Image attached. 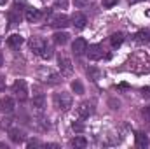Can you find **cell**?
I'll return each mask as SVG.
<instances>
[{
  "label": "cell",
  "instance_id": "obj_1",
  "mask_svg": "<svg viewBox=\"0 0 150 149\" xmlns=\"http://www.w3.org/2000/svg\"><path fill=\"white\" fill-rule=\"evenodd\" d=\"M52 102H54V107L56 109H59V111H68L70 107H72V95L70 93H65V91H61V93H56L54 97H52Z\"/></svg>",
  "mask_w": 150,
  "mask_h": 149
},
{
  "label": "cell",
  "instance_id": "obj_2",
  "mask_svg": "<svg viewBox=\"0 0 150 149\" xmlns=\"http://www.w3.org/2000/svg\"><path fill=\"white\" fill-rule=\"evenodd\" d=\"M12 93L19 98V100H26L28 98V88H26V82L23 79H18L14 84H12Z\"/></svg>",
  "mask_w": 150,
  "mask_h": 149
},
{
  "label": "cell",
  "instance_id": "obj_3",
  "mask_svg": "<svg viewBox=\"0 0 150 149\" xmlns=\"http://www.w3.org/2000/svg\"><path fill=\"white\" fill-rule=\"evenodd\" d=\"M58 67H59V70H61V75H72L74 74L72 60L67 58V56H59V58H58Z\"/></svg>",
  "mask_w": 150,
  "mask_h": 149
},
{
  "label": "cell",
  "instance_id": "obj_4",
  "mask_svg": "<svg viewBox=\"0 0 150 149\" xmlns=\"http://www.w3.org/2000/svg\"><path fill=\"white\" fill-rule=\"evenodd\" d=\"M49 25L54 27V28H65V27L70 25V19L65 14H56V16H51L49 18Z\"/></svg>",
  "mask_w": 150,
  "mask_h": 149
},
{
  "label": "cell",
  "instance_id": "obj_5",
  "mask_svg": "<svg viewBox=\"0 0 150 149\" xmlns=\"http://www.w3.org/2000/svg\"><path fill=\"white\" fill-rule=\"evenodd\" d=\"M86 53H87L89 60H93V62H98V60L103 58V47H101L100 44H93V46H89Z\"/></svg>",
  "mask_w": 150,
  "mask_h": 149
},
{
  "label": "cell",
  "instance_id": "obj_6",
  "mask_svg": "<svg viewBox=\"0 0 150 149\" xmlns=\"http://www.w3.org/2000/svg\"><path fill=\"white\" fill-rule=\"evenodd\" d=\"M40 79L42 81H45V82H49V84H58V82H61V75H58V74H54L52 70H40Z\"/></svg>",
  "mask_w": 150,
  "mask_h": 149
},
{
  "label": "cell",
  "instance_id": "obj_7",
  "mask_svg": "<svg viewBox=\"0 0 150 149\" xmlns=\"http://www.w3.org/2000/svg\"><path fill=\"white\" fill-rule=\"evenodd\" d=\"M47 44H45V40L44 39H40V37H33L32 40H30V49L35 53V54H42V51H44V47H45Z\"/></svg>",
  "mask_w": 150,
  "mask_h": 149
},
{
  "label": "cell",
  "instance_id": "obj_8",
  "mask_svg": "<svg viewBox=\"0 0 150 149\" xmlns=\"http://www.w3.org/2000/svg\"><path fill=\"white\" fill-rule=\"evenodd\" d=\"M93 114V105L89 104V102H84V104H80L79 107H77V116H79V119H86V117H89Z\"/></svg>",
  "mask_w": 150,
  "mask_h": 149
},
{
  "label": "cell",
  "instance_id": "obj_9",
  "mask_svg": "<svg viewBox=\"0 0 150 149\" xmlns=\"http://www.w3.org/2000/svg\"><path fill=\"white\" fill-rule=\"evenodd\" d=\"M9 139L14 144H21V142H25V132L19 128H9Z\"/></svg>",
  "mask_w": 150,
  "mask_h": 149
},
{
  "label": "cell",
  "instance_id": "obj_10",
  "mask_svg": "<svg viewBox=\"0 0 150 149\" xmlns=\"http://www.w3.org/2000/svg\"><path fill=\"white\" fill-rule=\"evenodd\" d=\"M72 51H74V54L80 56L82 53L87 51V42H86L84 39H75L74 44H72Z\"/></svg>",
  "mask_w": 150,
  "mask_h": 149
},
{
  "label": "cell",
  "instance_id": "obj_11",
  "mask_svg": "<svg viewBox=\"0 0 150 149\" xmlns=\"http://www.w3.org/2000/svg\"><path fill=\"white\" fill-rule=\"evenodd\" d=\"M14 111V100L11 97H5V98H0V112L4 114H11Z\"/></svg>",
  "mask_w": 150,
  "mask_h": 149
},
{
  "label": "cell",
  "instance_id": "obj_12",
  "mask_svg": "<svg viewBox=\"0 0 150 149\" xmlns=\"http://www.w3.org/2000/svg\"><path fill=\"white\" fill-rule=\"evenodd\" d=\"M25 19H26L28 23H38V21L42 19V12H40L38 9H26Z\"/></svg>",
  "mask_w": 150,
  "mask_h": 149
},
{
  "label": "cell",
  "instance_id": "obj_13",
  "mask_svg": "<svg viewBox=\"0 0 150 149\" xmlns=\"http://www.w3.org/2000/svg\"><path fill=\"white\" fill-rule=\"evenodd\" d=\"M72 25H74L75 28H79V30H82L84 27H86V23H87V18L82 14V12H75L74 16H72Z\"/></svg>",
  "mask_w": 150,
  "mask_h": 149
},
{
  "label": "cell",
  "instance_id": "obj_14",
  "mask_svg": "<svg viewBox=\"0 0 150 149\" xmlns=\"http://www.w3.org/2000/svg\"><path fill=\"white\" fill-rule=\"evenodd\" d=\"M7 18H9V23H11V25H19V23H21V12H19L18 5H14V9L9 11Z\"/></svg>",
  "mask_w": 150,
  "mask_h": 149
},
{
  "label": "cell",
  "instance_id": "obj_15",
  "mask_svg": "<svg viewBox=\"0 0 150 149\" xmlns=\"http://www.w3.org/2000/svg\"><path fill=\"white\" fill-rule=\"evenodd\" d=\"M23 42H25V39L21 37L19 34H14V35L7 37V46H9V47H12V49H18Z\"/></svg>",
  "mask_w": 150,
  "mask_h": 149
},
{
  "label": "cell",
  "instance_id": "obj_16",
  "mask_svg": "<svg viewBox=\"0 0 150 149\" xmlns=\"http://www.w3.org/2000/svg\"><path fill=\"white\" fill-rule=\"evenodd\" d=\"M134 139H136V146H138V148H149L150 140L143 132H136V133H134Z\"/></svg>",
  "mask_w": 150,
  "mask_h": 149
},
{
  "label": "cell",
  "instance_id": "obj_17",
  "mask_svg": "<svg viewBox=\"0 0 150 149\" xmlns=\"http://www.w3.org/2000/svg\"><path fill=\"white\" fill-rule=\"evenodd\" d=\"M70 146L72 148H75V149H82V148H86L87 146V139L86 137H74L72 140H70Z\"/></svg>",
  "mask_w": 150,
  "mask_h": 149
},
{
  "label": "cell",
  "instance_id": "obj_18",
  "mask_svg": "<svg viewBox=\"0 0 150 149\" xmlns=\"http://www.w3.org/2000/svg\"><path fill=\"white\" fill-rule=\"evenodd\" d=\"M44 105H45V97H44V95H37V97H33V100H32V107H35L37 111H42Z\"/></svg>",
  "mask_w": 150,
  "mask_h": 149
},
{
  "label": "cell",
  "instance_id": "obj_19",
  "mask_svg": "<svg viewBox=\"0 0 150 149\" xmlns=\"http://www.w3.org/2000/svg\"><path fill=\"white\" fill-rule=\"evenodd\" d=\"M52 37H54V42H56V44L63 46V44H67V42H68V37H70V35H68L67 32H56Z\"/></svg>",
  "mask_w": 150,
  "mask_h": 149
},
{
  "label": "cell",
  "instance_id": "obj_20",
  "mask_svg": "<svg viewBox=\"0 0 150 149\" xmlns=\"http://www.w3.org/2000/svg\"><path fill=\"white\" fill-rule=\"evenodd\" d=\"M86 74H87V77H89L91 81H98V79L101 77V70H100V69H96V67H89Z\"/></svg>",
  "mask_w": 150,
  "mask_h": 149
},
{
  "label": "cell",
  "instance_id": "obj_21",
  "mask_svg": "<svg viewBox=\"0 0 150 149\" xmlns=\"http://www.w3.org/2000/svg\"><path fill=\"white\" fill-rule=\"evenodd\" d=\"M136 40L142 42V44L150 42V30H140V32L136 34Z\"/></svg>",
  "mask_w": 150,
  "mask_h": 149
},
{
  "label": "cell",
  "instance_id": "obj_22",
  "mask_svg": "<svg viewBox=\"0 0 150 149\" xmlns=\"http://www.w3.org/2000/svg\"><path fill=\"white\" fill-rule=\"evenodd\" d=\"M122 42H124V35H122V34H113L112 37H110V44H112V47H119Z\"/></svg>",
  "mask_w": 150,
  "mask_h": 149
},
{
  "label": "cell",
  "instance_id": "obj_23",
  "mask_svg": "<svg viewBox=\"0 0 150 149\" xmlns=\"http://www.w3.org/2000/svg\"><path fill=\"white\" fill-rule=\"evenodd\" d=\"M35 126H37L38 130H47L49 128V121L45 119V117H35Z\"/></svg>",
  "mask_w": 150,
  "mask_h": 149
},
{
  "label": "cell",
  "instance_id": "obj_24",
  "mask_svg": "<svg viewBox=\"0 0 150 149\" xmlns=\"http://www.w3.org/2000/svg\"><path fill=\"white\" fill-rule=\"evenodd\" d=\"M52 54H54V51H52V47H49V46H45L40 56H42L44 60H51V58H52Z\"/></svg>",
  "mask_w": 150,
  "mask_h": 149
},
{
  "label": "cell",
  "instance_id": "obj_25",
  "mask_svg": "<svg viewBox=\"0 0 150 149\" xmlns=\"http://www.w3.org/2000/svg\"><path fill=\"white\" fill-rule=\"evenodd\" d=\"M72 90L75 91V95H82L84 93V86L80 84V81H74L72 82Z\"/></svg>",
  "mask_w": 150,
  "mask_h": 149
},
{
  "label": "cell",
  "instance_id": "obj_26",
  "mask_svg": "<svg viewBox=\"0 0 150 149\" xmlns=\"http://www.w3.org/2000/svg\"><path fill=\"white\" fill-rule=\"evenodd\" d=\"M75 7H86V5H89V0H74Z\"/></svg>",
  "mask_w": 150,
  "mask_h": 149
},
{
  "label": "cell",
  "instance_id": "obj_27",
  "mask_svg": "<svg viewBox=\"0 0 150 149\" xmlns=\"http://www.w3.org/2000/svg\"><path fill=\"white\" fill-rule=\"evenodd\" d=\"M117 2H119V0H101L103 7H113V5H115Z\"/></svg>",
  "mask_w": 150,
  "mask_h": 149
},
{
  "label": "cell",
  "instance_id": "obj_28",
  "mask_svg": "<svg viewBox=\"0 0 150 149\" xmlns=\"http://www.w3.org/2000/svg\"><path fill=\"white\" fill-rule=\"evenodd\" d=\"M142 114H143V117H145L147 121H150V107H145V109H143V112H142Z\"/></svg>",
  "mask_w": 150,
  "mask_h": 149
},
{
  "label": "cell",
  "instance_id": "obj_29",
  "mask_svg": "<svg viewBox=\"0 0 150 149\" xmlns=\"http://www.w3.org/2000/svg\"><path fill=\"white\" fill-rule=\"evenodd\" d=\"M142 95L147 97V98H150V88H143V90H142Z\"/></svg>",
  "mask_w": 150,
  "mask_h": 149
},
{
  "label": "cell",
  "instance_id": "obj_30",
  "mask_svg": "<svg viewBox=\"0 0 150 149\" xmlns=\"http://www.w3.org/2000/svg\"><path fill=\"white\" fill-rule=\"evenodd\" d=\"M4 88H5V77H2V75H0V91H2Z\"/></svg>",
  "mask_w": 150,
  "mask_h": 149
},
{
  "label": "cell",
  "instance_id": "obj_31",
  "mask_svg": "<svg viewBox=\"0 0 150 149\" xmlns=\"http://www.w3.org/2000/svg\"><path fill=\"white\" fill-rule=\"evenodd\" d=\"M33 146H40V142L38 140H30L28 142V148H33Z\"/></svg>",
  "mask_w": 150,
  "mask_h": 149
},
{
  "label": "cell",
  "instance_id": "obj_32",
  "mask_svg": "<svg viewBox=\"0 0 150 149\" xmlns=\"http://www.w3.org/2000/svg\"><path fill=\"white\" fill-rule=\"evenodd\" d=\"M72 128H74V130H77V132H80V130H82V128H84V126H82V125H72Z\"/></svg>",
  "mask_w": 150,
  "mask_h": 149
},
{
  "label": "cell",
  "instance_id": "obj_33",
  "mask_svg": "<svg viewBox=\"0 0 150 149\" xmlns=\"http://www.w3.org/2000/svg\"><path fill=\"white\" fill-rule=\"evenodd\" d=\"M4 65V56H2V53H0V67Z\"/></svg>",
  "mask_w": 150,
  "mask_h": 149
},
{
  "label": "cell",
  "instance_id": "obj_34",
  "mask_svg": "<svg viewBox=\"0 0 150 149\" xmlns=\"http://www.w3.org/2000/svg\"><path fill=\"white\" fill-rule=\"evenodd\" d=\"M7 4V0H0V5H5Z\"/></svg>",
  "mask_w": 150,
  "mask_h": 149
},
{
  "label": "cell",
  "instance_id": "obj_35",
  "mask_svg": "<svg viewBox=\"0 0 150 149\" xmlns=\"http://www.w3.org/2000/svg\"><path fill=\"white\" fill-rule=\"evenodd\" d=\"M0 44H2V39H0Z\"/></svg>",
  "mask_w": 150,
  "mask_h": 149
}]
</instances>
